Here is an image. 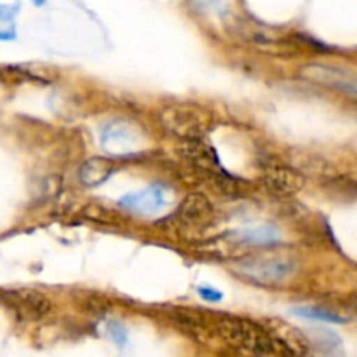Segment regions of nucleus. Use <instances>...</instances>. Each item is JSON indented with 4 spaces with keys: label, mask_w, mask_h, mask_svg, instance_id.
<instances>
[{
    "label": "nucleus",
    "mask_w": 357,
    "mask_h": 357,
    "mask_svg": "<svg viewBox=\"0 0 357 357\" xmlns=\"http://www.w3.org/2000/svg\"><path fill=\"white\" fill-rule=\"evenodd\" d=\"M100 145L112 155H128L145 146V132L128 121L105 122L100 128Z\"/></svg>",
    "instance_id": "4"
},
{
    "label": "nucleus",
    "mask_w": 357,
    "mask_h": 357,
    "mask_svg": "<svg viewBox=\"0 0 357 357\" xmlns=\"http://www.w3.org/2000/svg\"><path fill=\"white\" fill-rule=\"evenodd\" d=\"M108 333H110V337L114 338L119 345L126 344V338H128V335H126V330L121 326V324L108 323Z\"/></svg>",
    "instance_id": "15"
},
{
    "label": "nucleus",
    "mask_w": 357,
    "mask_h": 357,
    "mask_svg": "<svg viewBox=\"0 0 357 357\" xmlns=\"http://www.w3.org/2000/svg\"><path fill=\"white\" fill-rule=\"evenodd\" d=\"M160 126L171 135L183 139L201 138L209 126V115L192 105L166 107L159 115Z\"/></svg>",
    "instance_id": "3"
},
{
    "label": "nucleus",
    "mask_w": 357,
    "mask_h": 357,
    "mask_svg": "<svg viewBox=\"0 0 357 357\" xmlns=\"http://www.w3.org/2000/svg\"><path fill=\"white\" fill-rule=\"evenodd\" d=\"M293 312L300 317H305V319L323 321V323L342 324L347 321L344 316H340V314L333 312V310L321 309V307H296V309H293Z\"/></svg>",
    "instance_id": "12"
},
{
    "label": "nucleus",
    "mask_w": 357,
    "mask_h": 357,
    "mask_svg": "<svg viewBox=\"0 0 357 357\" xmlns=\"http://www.w3.org/2000/svg\"><path fill=\"white\" fill-rule=\"evenodd\" d=\"M220 337L232 347L253 356H286L291 357L288 349L261 324L243 317H222L216 323Z\"/></svg>",
    "instance_id": "1"
},
{
    "label": "nucleus",
    "mask_w": 357,
    "mask_h": 357,
    "mask_svg": "<svg viewBox=\"0 0 357 357\" xmlns=\"http://www.w3.org/2000/svg\"><path fill=\"white\" fill-rule=\"evenodd\" d=\"M232 239L239 246H268L278 243L279 234L272 227H257L232 234Z\"/></svg>",
    "instance_id": "11"
},
{
    "label": "nucleus",
    "mask_w": 357,
    "mask_h": 357,
    "mask_svg": "<svg viewBox=\"0 0 357 357\" xmlns=\"http://www.w3.org/2000/svg\"><path fill=\"white\" fill-rule=\"evenodd\" d=\"M20 13V3H0V23L13 21Z\"/></svg>",
    "instance_id": "14"
},
{
    "label": "nucleus",
    "mask_w": 357,
    "mask_h": 357,
    "mask_svg": "<svg viewBox=\"0 0 357 357\" xmlns=\"http://www.w3.org/2000/svg\"><path fill=\"white\" fill-rule=\"evenodd\" d=\"M265 187L278 195H295L305 188L307 178L291 164H268L261 173Z\"/></svg>",
    "instance_id": "8"
},
{
    "label": "nucleus",
    "mask_w": 357,
    "mask_h": 357,
    "mask_svg": "<svg viewBox=\"0 0 357 357\" xmlns=\"http://www.w3.org/2000/svg\"><path fill=\"white\" fill-rule=\"evenodd\" d=\"M122 209L138 216H157L169 204L167 192L160 185H150L143 190L131 192L119 199L117 202Z\"/></svg>",
    "instance_id": "7"
},
{
    "label": "nucleus",
    "mask_w": 357,
    "mask_h": 357,
    "mask_svg": "<svg viewBox=\"0 0 357 357\" xmlns=\"http://www.w3.org/2000/svg\"><path fill=\"white\" fill-rule=\"evenodd\" d=\"M176 220L181 229L187 232H201V230L208 229L215 220V208L204 194L194 192V194L187 195L180 204V209L176 211Z\"/></svg>",
    "instance_id": "6"
},
{
    "label": "nucleus",
    "mask_w": 357,
    "mask_h": 357,
    "mask_svg": "<svg viewBox=\"0 0 357 357\" xmlns=\"http://www.w3.org/2000/svg\"><path fill=\"white\" fill-rule=\"evenodd\" d=\"M114 162L105 157H91L86 162H82L79 169V181L84 187L96 188L103 185L108 178L114 174Z\"/></svg>",
    "instance_id": "10"
},
{
    "label": "nucleus",
    "mask_w": 357,
    "mask_h": 357,
    "mask_svg": "<svg viewBox=\"0 0 357 357\" xmlns=\"http://www.w3.org/2000/svg\"><path fill=\"white\" fill-rule=\"evenodd\" d=\"M31 2H33L35 6H44V3H45V0H31Z\"/></svg>",
    "instance_id": "17"
},
{
    "label": "nucleus",
    "mask_w": 357,
    "mask_h": 357,
    "mask_svg": "<svg viewBox=\"0 0 357 357\" xmlns=\"http://www.w3.org/2000/svg\"><path fill=\"white\" fill-rule=\"evenodd\" d=\"M298 75L307 82L319 84L328 89L349 94L351 98H356L357 94L356 75L344 66L330 63H307L298 70Z\"/></svg>",
    "instance_id": "5"
},
{
    "label": "nucleus",
    "mask_w": 357,
    "mask_h": 357,
    "mask_svg": "<svg viewBox=\"0 0 357 357\" xmlns=\"http://www.w3.org/2000/svg\"><path fill=\"white\" fill-rule=\"evenodd\" d=\"M230 271L237 278L244 279V281L265 286V288H272V286H279L282 282L289 281L298 271V265L289 257L261 255V257L234 260L232 265H230Z\"/></svg>",
    "instance_id": "2"
},
{
    "label": "nucleus",
    "mask_w": 357,
    "mask_h": 357,
    "mask_svg": "<svg viewBox=\"0 0 357 357\" xmlns=\"http://www.w3.org/2000/svg\"><path fill=\"white\" fill-rule=\"evenodd\" d=\"M9 302L16 309V312L26 319H40L51 310V302L42 293L33 291V289L10 291Z\"/></svg>",
    "instance_id": "9"
},
{
    "label": "nucleus",
    "mask_w": 357,
    "mask_h": 357,
    "mask_svg": "<svg viewBox=\"0 0 357 357\" xmlns=\"http://www.w3.org/2000/svg\"><path fill=\"white\" fill-rule=\"evenodd\" d=\"M16 38V31L14 30H0V40L7 42V40H14Z\"/></svg>",
    "instance_id": "16"
},
{
    "label": "nucleus",
    "mask_w": 357,
    "mask_h": 357,
    "mask_svg": "<svg viewBox=\"0 0 357 357\" xmlns=\"http://www.w3.org/2000/svg\"><path fill=\"white\" fill-rule=\"evenodd\" d=\"M197 293L202 300H206V302H211V303L220 302V300L223 298L222 291H218V289L213 288V286H199Z\"/></svg>",
    "instance_id": "13"
}]
</instances>
